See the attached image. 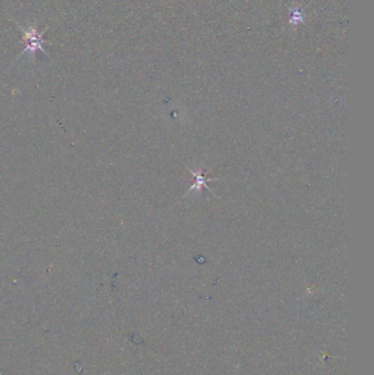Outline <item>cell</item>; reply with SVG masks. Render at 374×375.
Returning <instances> with one entry per match:
<instances>
[{
	"label": "cell",
	"instance_id": "obj_1",
	"mask_svg": "<svg viewBox=\"0 0 374 375\" xmlns=\"http://www.w3.org/2000/svg\"><path fill=\"white\" fill-rule=\"evenodd\" d=\"M189 171H190L191 173H193V174H195V176L197 177V183H196V185H193V188H191V189H190V190H192V189H200V186H201L202 184H204L205 186H208V183H207V179H205L204 177H202L200 173H199V172H195V171H192V170H191V169H189ZM208 188H209V186H208Z\"/></svg>",
	"mask_w": 374,
	"mask_h": 375
}]
</instances>
